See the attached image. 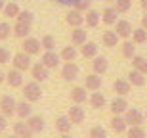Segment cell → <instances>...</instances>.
<instances>
[{
    "label": "cell",
    "instance_id": "obj_1",
    "mask_svg": "<svg viewBox=\"0 0 147 138\" xmlns=\"http://www.w3.org/2000/svg\"><path fill=\"white\" fill-rule=\"evenodd\" d=\"M23 98L27 102H31V104H34V102H38L42 98V88H40L38 81H31V83H27L23 86Z\"/></svg>",
    "mask_w": 147,
    "mask_h": 138
},
{
    "label": "cell",
    "instance_id": "obj_2",
    "mask_svg": "<svg viewBox=\"0 0 147 138\" xmlns=\"http://www.w3.org/2000/svg\"><path fill=\"white\" fill-rule=\"evenodd\" d=\"M16 105H17L16 98L10 96V94H6V96L0 98V113H4L6 117L16 115Z\"/></svg>",
    "mask_w": 147,
    "mask_h": 138
},
{
    "label": "cell",
    "instance_id": "obj_3",
    "mask_svg": "<svg viewBox=\"0 0 147 138\" xmlns=\"http://www.w3.org/2000/svg\"><path fill=\"white\" fill-rule=\"evenodd\" d=\"M78 73H80V69H78V65L75 61H65V65L61 67V77L65 81H69V83L78 79Z\"/></svg>",
    "mask_w": 147,
    "mask_h": 138
},
{
    "label": "cell",
    "instance_id": "obj_4",
    "mask_svg": "<svg viewBox=\"0 0 147 138\" xmlns=\"http://www.w3.org/2000/svg\"><path fill=\"white\" fill-rule=\"evenodd\" d=\"M42 63L48 69H55V67L61 63V56L55 52V50H44L42 54Z\"/></svg>",
    "mask_w": 147,
    "mask_h": 138
},
{
    "label": "cell",
    "instance_id": "obj_5",
    "mask_svg": "<svg viewBox=\"0 0 147 138\" xmlns=\"http://www.w3.org/2000/svg\"><path fill=\"white\" fill-rule=\"evenodd\" d=\"M67 117L71 119L73 125H80V123H84V119H86V111H84V107H80V104H75L73 107H69Z\"/></svg>",
    "mask_w": 147,
    "mask_h": 138
},
{
    "label": "cell",
    "instance_id": "obj_6",
    "mask_svg": "<svg viewBox=\"0 0 147 138\" xmlns=\"http://www.w3.org/2000/svg\"><path fill=\"white\" fill-rule=\"evenodd\" d=\"M13 134H17L19 138H33V128L29 127L27 119H19L17 123H13Z\"/></svg>",
    "mask_w": 147,
    "mask_h": 138
},
{
    "label": "cell",
    "instance_id": "obj_7",
    "mask_svg": "<svg viewBox=\"0 0 147 138\" xmlns=\"http://www.w3.org/2000/svg\"><path fill=\"white\" fill-rule=\"evenodd\" d=\"M31 56L27 54V52H17L16 56H13V67L16 69H19V71H27V69H31Z\"/></svg>",
    "mask_w": 147,
    "mask_h": 138
},
{
    "label": "cell",
    "instance_id": "obj_8",
    "mask_svg": "<svg viewBox=\"0 0 147 138\" xmlns=\"http://www.w3.org/2000/svg\"><path fill=\"white\" fill-rule=\"evenodd\" d=\"M23 52H27L29 56H34V54H38L40 52V48H42V44H40V40L38 39H34V37H25L23 39Z\"/></svg>",
    "mask_w": 147,
    "mask_h": 138
},
{
    "label": "cell",
    "instance_id": "obj_9",
    "mask_svg": "<svg viewBox=\"0 0 147 138\" xmlns=\"http://www.w3.org/2000/svg\"><path fill=\"white\" fill-rule=\"evenodd\" d=\"M124 119L128 125H142V123H145V115L140 109H136V107H128L124 111Z\"/></svg>",
    "mask_w": 147,
    "mask_h": 138
},
{
    "label": "cell",
    "instance_id": "obj_10",
    "mask_svg": "<svg viewBox=\"0 0 147 138\" xmlns=\"http://www.w3.org/2000/svg\"><path fill=\"white\" fill-rule=\"evenodd\" d=\"M31 75H33L34 81H46V79L50 77V69L46 65H44L42 61H38V63H34V65H31Z\"/></svg>",
    "mask_w": 147,
    "mask_h": 138
},
{
    "label": "cell",
    "instance_id": "obj_11",
    "mask_svg": "<svg viewBox=\"0 0 147 138\" xmlns=\"http://www.w3.org/2000/svg\"><path fill=\"white\" fill-rule=\"evenodd\" d=\"M65 21H67V25L73 27V29L75 27H82V25H84V16H82V12H78V10L73 8V10L65 16Z\"/></svg>",
    "mask_w": 147,
    "mask_h": 138
},
{
    "label": "cell",
    "instance_id": "obj_12",
    "mask_svg": "<svg viewBox=\"0 0 147 138\" xmlns=\"http://www.w3.org/2000/svg\"><path fill=\"white\" fill-rule=\"evenodd\" d=\"M130 105H128V102H126L124 96H119V98H115L113 102H111V113L113 115H124V111L128 109Z\"/></svg>",
    "mask_w": 147,
    "mask_h": 138
},
{
    "label": "cell",
    "instance_id": "obj_13",
    "mask_svg": "<svg viewBox=\"0 0 147 138\" xmlns=\"http://www.w3.org/2000/svg\"><path fill=\"white\" fill-rule=\"evenodd\" d=\"M88 39V31L84 27H75L71 31V44L73 46H82Z\"/></svg>",
    "mask_w": 147,
    "mask_h": 138
},
{
    "label": "cell",
    "instance_id": "obj_14",
    "mask_svg": "<svg viewBox=\"0 0 147 138\" xmlns=\"http://www.w3.org/2000/svg\"><path fill=\"white\" fill-rule=\"evenodd\" d=\"M6 83L10 84L11 88H19V86L23 84V71H19V69L13 67V69L6 75Z\"/></svg>",
    "mask_w": 147,
    "mask_h": 138
},
{
    "label": "cell",
    "instance_id": "obj_15",
    "mask_svg": "<svg viewBox=\"0 0 147 138\" xmlns=\"http://www.w3.org/2000/svg\"><path fill=\"white\" fill-rule=\"evenodd\" d=\"M92 69H94V73L103 75V73L109 69V60H107L105 56H96L94 61H92Z\"/></svg>",
    "mask_w": 147,
    "mask_h": 138
},
{
    "label": "cell",
    "instance_id": "obj_16",
    "mask_svg": "<svg viewBox=\"0 0 147 138\" xmlns=\"http://www.w3.org/2000/svg\"><path fill=\"white\" fill-rule=\"evenodd\" d=\"M115 25H117V31H115V33L119 35L120 39H128L132 35V31H134V29H132V23L126 21V19H119Z\"/></svg>",
    "mask_w": 147,
    "mask_h": 138
},
{
    "label": "cell",
    "instance_id": "obj_17",
    "mask_svg": "<svg viewBox=\"0 0 147 138\" xmlns=\"http://www.w3.org/2000/svg\"><path fill=\"white\" fill-rule=\"evenodd\" d=\"M84 86H86L88 90H99L101 88V75H98V73H90V75H86L84 77Z\"/></svg>",
    "mask_w": 147,
    "mask_h": 138
},
{
    "label": "cell",
    "instance_id": "obj_18",
    "mask_svg": "<svg viewBox=\"0 0 147 138\" xmlns=\"http://www.w3.org/2000/svg\"><path fill=\"white\" fill-rule=\"evenodd\" d=\"M16 115L19 119H29V117L33 115V105H31V102L23 100L21 104H17L16 105Z\"/></svg>",
    "mask_w": 147,
    "mask_h": 138
},
{
    "label": "cell",
    "instance_id": "obj_19",
    "mask_svg": "<svg viewBox=\"0 0 147 138\" xmlns=\"http://www.w3.org/2000/svg\"><path fill=\"white\" fill-rule=\"evenodd\" d=\"M130 88H132V84L128 79H117L113 83V90L119 96H126V94H130Z\"/></svg>",
    "mask_w": 147,
    "mask_h": 138
},
{
    "label": "cell",
    "instance_id": "obj_20",
    "mask_svg": "<svg viewBox=\"0 0 147 138\" xmlns=\"http://www.w3.org/2000/svg\"><path fill=\"white\" fill-rule=\"evenodd\" d=\"M111 128H113L117 134L126 133V128H128V123H126L124 115H113V119H111Z\"/></svg>",
    "mask_w": 147,
    "mask_h": 138
},
{
    "label": "cell",
    "instance_id": "obj_21",
    "mask_svg": "<svg viewBox=\"0 0 147 138\" xmlns=\"http://www.w3.org/2000/svg\"><path fill=\"white\" fill-rule=\"evenodd\" d=\"M11 33L16 35L17 39H25L31 35V23H23V21H17L13 27H11Z\"/></svg>",
    "mask_w": 147,
    "mask_h": 138
},
{
    "label": "cell",
    "instance_id": "obj_22",
    "mask_svg": "<svg viewBox=\"0 0 147 138\" xmlns=\"http://www.w3.org/2000/svg\"><path fill=\"white\" fill-rule=\"evenodd\" d=\"M128 81H130L132 86H143L147 79H145V73H142V71H138V69L132 67V71L128 73Z\"/></svg>",
    "mask_w": 147,
    "mask_h": 138
},
{
    "label": "cell",
    "instance_id": "obj_23",
    "mask_svg": "<svg viewBox=\"0 0 147 138\" xmlns=\"http://www.w3.org/2000/svg\"><path fill=\"white\" fill-rule=\"evenodd\" d=\"M99 19H101V14L96 10H86V16H84V23H86V27L94 29L99 25Z\"/></svg>",
    "mask_w": 147,
    "mask_h": 138
},
{
    "label": "cell",
    "instance_id": "obj_24",
    "mask_svg": "<svg viewBox=\"0 0 147 138\" xmlns=\"http://www.w3.org/2000/svg\"><path fill=\"white\" fill-rule=\"evenodd\" d=\"M119 12L115 10V8H105L103 12H101V21L105 23V25H115V23L119 21V16H117Z\"/></svg>",
    "mask_w": 147,
    "mask_h": 138
},
{
    "label": "cell",
    "instance_id": "obj_25",
    "mask_svg": "<svg viewBox=\"0 0 147 138\" xmlns=\"http://www.w3.org/2000/svg\"><path fill=\"white\" fill-rule=\"evenodd\" d=\"M27 123H29V127L33 128V133H42L46 128V123H44V119L40 115H31L27 119Z\"/></svg>",
    "mask_w": 147,
    "mask_h": 138
},
{
    "label": "cell",
    "instance_id": "obj_26",
    "mask_svg": "<svg viewBox=\"0 0 147 138\" xmlns=\"http://www.w3.org/2000/svg\"><path fill=\"white\" fill-rule=\"evenodd\" d=\"M86 86H75V88L71 90V100L75 102V104H84L86 102Z\"/></svg>",
    "mask_w": 147,
    "mask_h": 138
},
{
    "label": "cell",
    "instance_id": "obj_27",
    "mask_svg": "<svg viewBox=\"0 0 147 138\" xmlns=\"http://www.w3.org/2000/svg\"><path fill=\"white\" fill-rule=\"evenodd\" d=\"M88 100H90V105H92V107H96V109H101V107H105V104H107L105 96L101 92H98V90H94V94Z\"/></svg>",
    "mask_w": 147,
    "mask_h": 138
},
{
    "label": "cell",
    "instance_id": "obj_28",
    "mask_svg": "<svg viewBox=\"0 0 147 138\" xmlns=\"http://www.w3.org/2000/svg\"><path fill=\"white\" fill-rule=\"evenodd\" d=\"M80 54L84 56V58H96V56H98V44L86 40V42L80 46Z\"/></svg>",
    "mask_w": 147,
    "mask_h": 138
},
{
    "label": "cell",
    "instance_id": "obj_29",
    "mask_svg": "<svg viewBox=\"0 0 147 138\" xmlns=\"http://www.w3.org/2000/svg\"><path fill=\"white\" fill-rule=\"evenodd\" d=\"M71 125H73V123H71V119H69L67 115H61V117L55 119V128H57L61 134L69 133V131H71Z\"/></svg>",
    "mask_w": 147,
    "mask_h": 138
},
{
    "label": "cell",
    "instance_id": "obj_30",
    "mask_svg": "<svg viewBox=\"0 0 147 138\" xmlns=\"http://www.w3.org/2000/svg\"><path fill=\"white\" fill-rule=\"evenodd\" d=\"M126 138H147L145 128L142 125H130V128H126Z\"/></svg>",
    "mask_w": 147,
    "mask_h": 138
},
{
    "label": "cell",
    "instance_id": "obj_31",
    "mask_svg": "<svg viewBox=\"0 0 147 138\" xmlns=\"http://www.w3.org/2000/svg\"><path fill=\"white\" fill-rule=\"evenodd\" d=\"M119 40H120V37L115 31H105L103 33V44L107 48H115V46L119 44Z\"/></svg>",
    "mask_w": 147,
    "mask_h": 138
},
{
    "label": "cell",
    "instance_id": "obj_32",
    "mask_svg": "<svg viewBox=\"0 0 147 138\" xmlns=\"http://www.w3.org/2000/svg\"><path fill=\"white\" fill-rule=\"evenodd\" d=\"M132 42L134 44H143V42H147V31L143 27H138L132 31Z\"/></svg>",
    "mask_w": 147,
    "mask_h": 138
},
{
    "label": "cell",
    "instance_id": "obj_33",
    "mask_svg": "<svg viewBox=\"0 0 147 138\" xmlns=\"http://www.w3.org/2000/svg\"><path fill=\"white\" fill-rule=\"evenodd\" d=\"M132 67L147 75V58H143V56H134V58H132Z\"/></svg>",
    "mask_w": 147,
    "mask_h": 138
},
{
    "label": "cell",
    "instance_id": "obj_34",
    "mask_svg": "<svg viewBox=\"0 0 147 138\" xmlns=\"http://www.w3.org/2000/svg\"><path fill=\"white\" fill-rule=\"evenodd\" d=\"M76 46H65V48L61 50V60L63 61H75V58H76Z\"/></svg>",
    "mask_w": 147,
    "mask_h": 138
},
{
    "label": "cell",
    "instance_id": "obj_35",
    "mask_svg": "<svg viewBox=\"0 0 147 138\" xmlns=\"http://www.w3.org/2000/svg\"><path fill=\"white\" fill-rule=\"evenodd\" d=\"M122 56H124V58H128V60H132V58L136 56V46H134V42L126 40L124 44H122Z\"/></svg>",
    "mask_w": 147,
    "mask_h": 138
},
{
    "label": "cell",
    "instance_id": "obj_36",
    "mask_svg": "<svg viewBox=\"0 0 147 138\" xmlns=\"http://www.w3.org/2000/svg\"><path fill=\"white\" fill-rule=\"evenodd\" d=\"M132 8V0H115V10L119 14H126Z\"/></svg>",
    "mask_w": 147,
    "mask_h": 138
},
{
    "label": "cell",
    "instance_id": "obj_37",
    "mask_svg": "<svg viewBox=\"0 0 147 138\" xmlns=\"http://www.w3.org/2000/svg\"><path fill=\"white\" fill-rule=\"evenodd\" d=\"M4 16L6 17H17V14H19V6L16 4V2H10V4L4 6Z\"/></svg>",
    "mask_w": 147,
    "mask_h": 138
},
{
    "label": "cell",
    "instance_id": "obj_38",
    "mask_svg": "<svg viewBox=\"0 0 147 138\" xmlns=\"http://www.w3.org/2000/svg\"><path fill=\"white\" fill-rule=\"evenodd\" d=\"M40 44H42L44 50H54L55 48V39L52 35H44L42 39H40Z\"/></svg>",
    "mask_w": 147,
    "mask_h": 138
},
{
    "label": "cell",
    "instance_id": "obj_39",
    "mask_svg": "<svg viewBox=\"0 0 147 138\" xmlns=\"http://www.w3.org/2000/svg\"><path fill=\"white\" fill-rule=\"evenodd\" d=\"M34 19V14L29 10H19V14H17V21H23V23H33Z\"/></svg>",
    "mask_w": 147,
    "mask_h": 138
},
{
    "label": "cell",
    "instance_id": "obj_40",
    "mask_svg": "<svg viewBox=\"0 0 147 138\" xmlns=\"http://www.w3.org/2000/svg\"><path fill=\"white\" fill-rule=\"evenodd\" d=\"M90 138H107V131H105L101 125H96L90 131Z\"/></svg>",
    "mask_w": 147,
    "mask_h": 138
},
{
    "label": "cell",
    "instance_id": "obj_41",
    "mask_svg": "<svg viewBox=\"0 0 147 138\" xmlns=\"http://www.w3.org/2000/svg\"><path fill=\"white\" fill-rule=\"evenodd\" d=\"M90 4H92V0H75L73 8L78 12H86V10H90Z\"/></svg>",
    "mask_w": 147,
    "mask_h": 138
},
{
    "label": "cell",
    "instance_id": "obj_42",
    "mask_svg": "<svg viewBox=\"0 0 147 138\" xmlns=\"http://www.w3.org/2000/svg\"><path fill=\"white\" fill-rule=\"evenodd\" d=\"M11 33V27H10V23H6V21H0V40H6L8 37H10Z\"/></svg>",
    "mask_w": 147,
    "mask_h": 138
},
{
    "label": "cell",
    "instance_id": "obj_43",
    "mask_svg": "<svg viewBox=\"0 0 147 138\" xmlns=\"http://www.w3.org/2000/svg\"><path fill=\"white\" fill-rule=\"evenodd\" d=\"M10 58H11L10 50L4 48V46H0V65H2V63H8V61H10Z\"/></svg>",
    "mask_w": 147,
    "mask_h": 138
},
{
    "label": "cell",
    "instance_id": "obj_44",
    "mask_svg": "<svg viewBox=\"0 0 147 138\" xmlns=\"http://www.w3.org/2000/svg\"><path fill=\"white\" fill-rule=\"evenodd\" d=\"M6 127H8V117H6L4 113H0V133L6 131Z\"/></svg>",
    "mask_w": 147,
    "mask_h": 138
},
{
    "label": "cell",
    "instance_id": "obj_45",
    "mask_svg": "<svg viewBox=\"0 0 147 138\" xmlns=\"http://www.w3.org/2000/svg\"><path fill=\"white\" fill-rule=\"evenodd\" d=\"M142 27H143V29L147 31V12H145V16L142 17Z\"/></svg>",
    "mask_w": 147,
    "mask_h": 138
},
{
    "label": "cell",
    "instance_id": "obj_46",
    "mask_svg": "<svg viewBox=\"0 0 147 138\" xmlns=\"http://www.w3.org/2000/svg\"><path fill=\"white\" fill-rule=\"evenodd\" d=\"M57 2H59V4H73L75 0H57Z\"/></svg>",
    "mask_w": 147,
    "mask_h": 138
},
{
    "label": "cell",
    "instance_id": "obj_47",
    "mask_svg": "<svg viewBox=\"0 0 147 138\" xmlns=\"http://www.w3.org/2000/svg\"><path fill=\"white\" fill-rule=\"evenodd\" d=\"M140 4H142V8L147 12V0H140Z\"/></svg>",
    "mask_w": 147,
    "mask_h": 138
},
{
    "label": "cell",
    "instance_id": "obj_48",
    "mask_svg": "<svg viewBox=\"0 0 147 138\" xmlns=\"http://www.w3.org/2000/svg\"><path fill=\"white\" fill-rule=\"evenodd\" d=\"M4 81H6V75H4V73H2V71H0V84L4 83Z\"/></svg>",
    "mask_w": 147,
    "mask_h": 138
},
{
    "label": "cell",
    "instance_id": "obj_49",
    "mask_svg": "<svg viewBox=\"0 0 147 138\" xmlns=\"http://www.w3.org/2000/svg\"><path fill=\"white\" fill-rule=\"evenodd\" d=\"M4 6H6V0H0V12L4 10Z\"/></svg>",
    "mask_w": 147,
    "mask_h": 138
},
{
    "label": "cell",
    "instance_id": "obj_50",
    "mask_svg": "<svg viewBox=\"0 0 147 138\" xmlns=\"http://www.w3.org/2000/svg\"><path fill=\"white\" fill-rule=\"evenodd\" d=\"M59 138H71V136H69V133H65V134H61Z\"/></svg>",
    "mask_w": 147,
    "mask_h": 138
},
{
    "label": "cell",
    "instance_id": "obj_51",
    "mask_svg": "<svg viewBox=\"0 0 147 138\" xmlns=\"http://www.w3.org/2000/svg\"><path fill=\"white\" fill-rule=\"evenodd\" d=\"M8 138H19V136H17V134H11V136H8Z\"/></svg>",
    "mask_w": 147,
    "mask_h": 138
},
{
    "label": "cell",
    "instance_id": "obj_52",
    "mask_svg": "<svg viewBox=\"0 0 147 138\" xmlns=\"http://www.w3.org/2000/svg\"><path fill=\"white\" fill-rule=\"evenodd\" d=\"M143 115H145V121H147V109H145V113H143Z\"/></svg>",
    "mask_w": 147,
    "mask_h": 138
},
{
    "label": "cell",
    "instance_id": "obj_53",
    "mask_svg": "<svg viewBox=\"0 0 147 138\" xmlns=\"http://www.w3.org/2000/svg\"><path fill=\"white\" fill-rule=\"evenodd\" d=\"M105 2H115V0H105Z\"/></svg>",
    "mask_w": 147,
    "mask_h": 138
},
{
    "label": "cell",
    "instance_id": "obj_54",
    "mask_svg": "<svg viewBox=\"0 0 147 138\" xmlns=\"http://www.w3.org/2000/svg\"><path fill=\"white\" fill-rule=\"evenodd\" d=\"M0 138H2V136H0Z\"/></svg>",
    "mask_w": 147,
    "mask_h": 138
}]
</instances>
